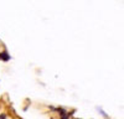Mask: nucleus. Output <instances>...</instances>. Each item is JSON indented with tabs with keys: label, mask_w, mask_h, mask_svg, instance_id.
Returning a JSON list of instances; mask_svg holds the SVG:
<instances>
[{
	"label": "nucleus",
	"mask_w": 124,
	"mask_h": 119,
	"mask_svg": "<svg viewBox=\"0 0 124 119\" xmlns=\"http://www.w3.org/2000/svg\"><path fill=\"white\" fill-rule=\"evenodd\" d=\"M10 55L8 53V51H1L0 52V60L1 61H4V62H8V61H10Z\"/></svg>",
	"instance_id": "f257e3e1"
},
{
	"label": "nucleus",
	"mask_w": 124,
	"mask_h": 119,
	"mask_svg": "<svg viewBox=\"0 0 124 119\" xmlns=\"http://www.w3.org/2000/svg\"><path fill=\"white\" fill-rule=\"evenodd\" d=\"M75 113V111H72V112H70V113H67L66 115H62V117H60V119H70V117Z\"/></svg>",
	"instance_id": "f03ea898"
},
{
	"label": "nucleus",
	"mask_w": 124,
	"mask_h": 119,
	"mask_svg": "<svg viewBox=\"0 0 124 119\" xmlns=\"http://www.w3.org/2000/svg\"><path fill=\"white\" fill-rule=\"evenodd\" d=\"M0 119H8V115L5 113H1L0 114Z\"/></svg>",
	"instance_id": "7ed1b4c3"
},
{
	"label": "nucleus",
	"mask_w": 124,
	"mask_h": 119,
	"mask_svg": "<svg viewBox=\"0 0 124 119\" xmlns=\"http://www.w3.org/2000/svg\"><path fill=\"white\" fill-rule=\"evenodd\" d=\"M76 119H81V118H76Z\"/></svg>",
	"instance_id": "20e7f679"
}]
</instances>
